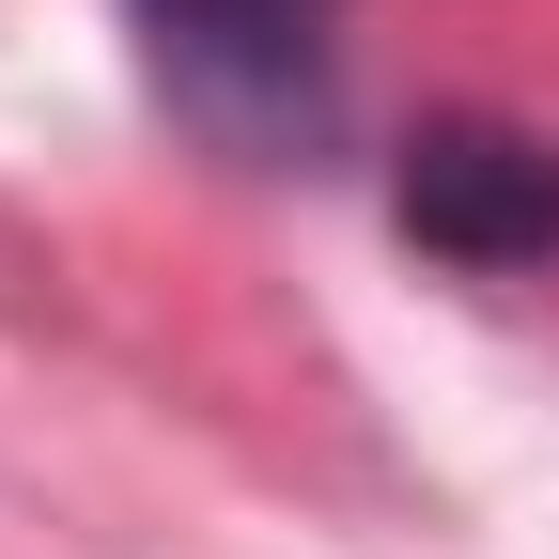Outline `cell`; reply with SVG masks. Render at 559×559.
Masks as SVG:
<instances>
[{
    "mask_svg": "<svg viewBox=\"0 0 559 559\" xmlns=\"http://www.w3.org/2000/svg\"><path fill=\"white\" fill-rule=\"evenodd\" d=\"M140 79L249 171H311L342 140V0H124Z\"/></svg>",
    "mask_w": 559,
    "mask_h": 559,
    "instance_id": "6da1fadb",
    "label": "cell"
},
{
    "mask_svg": "<svg viewBox=\"0 0 559 559\" xmlns=\"http://www.w3.org/2000/svg\"><path fill=\"white\" fill-rule=\"evenodd\" d=\"M389 218H404V249H436L466 280H544L559 264V140L498 124V109H436L389 156Z\"/></svg>",
    "mask_w": 559,
    "mask_h": 559,
    "instance_id": "7a4b0ae2",
    "label": "cell"
}]
</instances>
